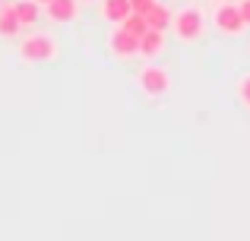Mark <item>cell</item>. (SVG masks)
<instances>
[{
	"label": "cell",
	"instance_id": "7a4b0ae2",
	"mask_svg": "<svg viewBox=\"0 0 250 241\" xmlns=\"http://www.w3.org/2000/svg\"><path fill=\"white\" fill-rule=\"evenodd\" d=\"M203 29H206V22H203L200 6H184L171 16V32H174L177 42H196L203 35Z\"/></svg>",
	"mask_w": 250,
	"mask_h": 241
},
{
	"label": "cell",
	"instance_id": "30bf717a",
	"mask_svg": "<svg viewBox=\"0 0 250 241\" xmlns=\"http://www.w3.org/2000/svg\"><path fill=\"white\" fill-rule=\"evenodd\" d=\"M16 13H19L22 29H32V25H38V19H42V3H35V0H19Z\"/></svg>",
	"mask_w": 250,
	"mask_h": 241
},
{
	"label": "cell",
	"instance_id": "e0dca14e",
	"mask_svg": "<svg viewBox=\"0 0 250 241\" xmlns=\"http://www.w3.org/2000/svg\"><path fill=\"white\" fill-rule=\"evenodd\" d=\"M215 3H219V0H215Z\"/></svg>",
	"mask_w": 250,
	"mask_h": 241
},
{
	"label": "cell",
	"instance_id": "9a60e30c",
	"mask_svg": "<svg viewBox=\"0 0 250 241\" xmlns=\"http://www.w3.org/2000/svg\"><path fill=\"white\" fill-rule=\"evenodd\" d=\"M238 6H241V16H244V22L250 25V0H241Z\"/></svg>",
	"mask_w": 250,
	"mask_h": 241
},
{
	"label": "cell",
	"instance_id": "8fae6325",
	"mask_svg": "<svg viewBox=\"0 0 250 241\" xmlns=\"http://www.w3.org/2000/svg\"><path fill=\"white\" fill-rule=\"evenodd\" d=\"M171 16H174V13H168V6L165 3H155L152 10L146 13V19H149V29H171Z\"/></svg>",
	"mask_w": 250,
	"mask_h": 241
},
{
	"label": "cell",
	"instance_id": "5b68a950",
	"mask_svg": "<svg viewBox=\"0 0 250 241\" xmlns=\"http://www.w3.org/2000/svg\"><path fill=\"white\" fill-rule=\"evenodd\" d=\"M108 48H111V54H114L117 61H130V57L140 54V38H136L133 32H127L124 25H117V29L108 35Z\"/></svg>",
	"mask_w": 250,
	"mask_h": 241
},
{
	"label": "cell",
	"instance_id": "2e32d148",
	"mask_svg": "<svg viewBox=\"0 0 250 241\" xmlns=\"http://www.w3.org/2000/svg\"><path fill=\"white\" fill-rule=\"evenodd\" d=\"M35 3H42V6H48V3H51V0H35Z\"/></svg>",
	"mask_w": 250,
	"mask_h": 241
},
{
	"label": "cell",
	"instance_id": "8992f818",
	"mask_svg": "<svg viewBox=\"0 0 250 241\" xmlns=\"http://www.w3.org/2000/svg\"><path fill=\"white\" fill-rule=\"evenodd\" d=\"M162 51H165V32H162V29H149L146 35L140 38V57L155 61Z\"/></svg>",
	"mask_w": 250,
	"mask_h": 241
},
{
	"label": "cell",
	"instance_id": "3957f363",
	"mask_svg": "<svg viewBox=\"0 0 250 241\" xmlns=\"http://www.w3.org/2000/svg\"><path fill=\"white\" fill-rule=\"evenodd\" d=\"M212 22H215V29H219L222 35H231V38L244 35V29H247L244 16H241V6L238 3H225V0H219V6H215V13H212Z\"/></svg>",
	"mask_w": 250,
	"mask_h": 241
},
{
	"label": "cell",
	"instance_id": "7c38bea8",
	"mask_svg": "<svg viewBox=\"0 0 250 241\" xmlns=\"http://www.w3.org/2000/svg\"><path fill=\"white\" fill-rule=\"evenodd\" d=\"M121 25H124L127 32H133L136 38H143V35L149 32V19H146V13H130V16L124 19Z\"/></svg>",
	"mask_w": 250,
	"mask_h": 241
},
{
	"label": "cell",
	"instance_id": "6da1fadb",
	"mask_svg": "<svg viewBox=\"0 0 250 241\" xmlns=\"http://www.w3.org/2000/svg\"><path fill=\"white\" fill-rule=\"evenodd\" d=\"M19 57L25 64H48L57 57V42L44 32H29V35L19 42Z\"/></svg>",
	"mask_w": 250,
	"mask_h": 241
},
{
	"label": "cell",
	"instance_id": "9c48e42d",
	"mask_svg": "<svg viewBox=\"0 0 250 241\" xmlns=\"http://www.w3.org/2000/svg\"><path fill=\"white\" fill-rule=\"evenodd\" d=\"M130 13H133L130 0H102V16L108 19V22H114V25H121Z\"/></svg>",
	"mask_w": 250,
	"mask_h": 241
},
{
	"label": "cell",
	"instance_id": "277c9868",
	"mask_svg": "<svg viewBox=\"0 0 250 241\" xmlns=\"http://www.w3.org/2000/svg\"><path fill=\"white\" fill-rule=\"evenodd\" d=\"M140 89L149 95V99H162V95H168V89H171L168 70L155 67V64H146V67L140 70Z\"/></svg>",
	"mask_w": 250,
	"mask_h": 241
},
{
	"label": "cell",
	"instance_id": "ba28073f",
	"mask_svg": "<svg viewBox=\"0 0 250 241\" xmlns=\"http://www.w3.org/2000/svg\"><path fill=\"white\" fill-rule=\"evenodd\" d=\"M76 6H80V0H51L44 10H48L51 22H73Z\"/></svg>",
	"mask_w": 250,
	"mask_h": 241
},
{
	"label": "cell",
	"instance_id": "5bb4252c",
	"mask_svg": "<svg viewBox=\"0 0 250 241\" xmlns=\"http://www.w3.org/2000/svg\"><path fill=\"white\" fill-rule=\"evenodd\" d=\"M159 3V0H130V6H133V13H149L152 6Z\"/></svg>",
	"mask_w": 250,
	"mask_h": 241
},
{
	"label": "cell",
	"instance_id": "52a82bcc",
	"mask_svg": "<svg viewBox=\"0 0 250 241\" xmlns=\"http://www.w3.org/2000/svg\"><path fill=\"white\" fill-rule=\"evenodd\" d=\"M22 32V22H19L16 3H3L0 6V38H16Z\"/></svg>",
	"mask_w": 250,
	"mask_h": 241
},
{
	"label": "cell",
	"instance_id": "4fadbf2b",
	"mask_svg": "<svg viewBox=\"0 0 250 241\" xmlns=\"http://www.w3.org/2000/svg\"><path fill=\"white\" fill-rule=\"evenodd\" d=\"M238 99H241V105L250 108V73H244L238 80Z\"/></svg>",
	"mask_w": 250,
	"mask_h": 241
}]
</instances>
